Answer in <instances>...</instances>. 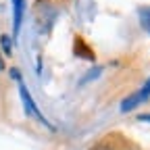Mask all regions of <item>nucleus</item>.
Wrapping results in <instances>:
<instances>
[{
    "label": "nucleus",
    "instance_id": "1",
    "mask_svg": "<svg viewBox=\"0 0 150 150\" xmlns=\"http://www.w3.org/2000/svg\"><path fill=\"white\" fill-rule=\"evenodd\" d=\"M13 73V77L17 79V83H19V96H21V102H23V106H25V112L29 117H33V119H38L44 127H48V129H54L50 123H48V119L42 115V110L38 108V104H35V100L31 98V94H29V90H27V86H25V81H23V77H21V73H19L17 69H13L11 71Z\"/></svg>",
    "mask_w": 150,
    "mask_h": 150
},
{
    "label": "nucleus",
    "instance_id": "2",
    "mask_svg": "<svg viewBox=\"0 0 150 150\" xmlns=\"http://www.w3.org/2000/svg\"><path fill=\"white\" fill-rule=\"evenodd\" d=\"M150 98V77L146 79V83L140 88V90H136L134 94H129V96L121 102V112H129V110H134L136 106H140L142 102H146Z\"/></svg>",
    "mask_w": 150,
    "mask_h": 150
},
{
    "label": "nucleus",
    "instance_id": "3",
    "mask_svg": "<svg viewBox=\"0 0 150 150\" xmlns=\"http://www.w3.org/2000/svg\"><path fill=\"white\" fill-rule=\"evenodd\" d=\"M23 21V0H13V38L19 35Z\"/></svg>",
    "mask_w": 150,
    "mask_h": 150
},
{
    "label": "nucleus",
    "instance_id": "4",
    "mask_svg": "<svg viewBox=\"0 0 150 150\" xmlns=\"http://www.w3.org/2000/svg\"><path fill=\"white\" fill-rule=\"evenodd\" d=\"M140 25L150 33V6H144V8H140Z\"/></svg>",
    "mask_w": 150,
    "mask_h": 150
},
{
    "label": "nucleus",
    "instance_id": "5",
    "mask_svg": "<svg viewBox=\"0 0 150 150\" xmlns=\"http://www.w3.org/2000/svg\"><path fill=\"white\" fill-rule=\"evenodd\" d=\"M0 44L4 48V54H11V38L8 35H0Z\"/></svg>",
    "mask_w": 150,
    "mask_h": 150
},
{
    "label": "nucleus",
    "instance_id": "6",
    "mask_svg": "<svg viewBox=\"0 0 150 150\" xmlns=\"http://www.w3.org/2000/svg\"><path fill=\"white\" fill-rule=\"evenodd\" d=\"M138 119H140V121H146V123H150V112H148V115H140Z\"/></svg>",
    "mask_w": 150,
    "mask_h": 150
},
{
    "label": "nucleus",
    "instance_id": "7",
    "mask_svg": "<svg viewBox=\"0 0 150 150\" xmlns=\"http://www.w3.org/2000/svg\"><path fill=\"white\" fill-rule=\"evenodd\" d=\"M4 69V59H2V52H0V71Z\"/></svg>",
    "mask_w": 150,
    "mask_h": 150
}]
</instances>
